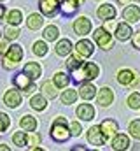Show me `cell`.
Masks as SVG:
<instances>
[{
    "label": "cell",
    "mask_w": 140,
    "mask_h": 151,
    "mask_svg": "<svg viewBox=\"0 0 140 151\" xmlns=\"http://www.w3.org/2000/svg\"><path fill=\"white\" fill-rule=\"evenodd\" d=\"M114 34H116V37L119 39V40H128V39L131 37V34H133V30H131V25L130 23H117L116 25V30H114Z\"/></svg>",
    "instance_id": "cell-21"
},
{
    "label": "cell",
    "mask_w": 140,
    "mask_h": 151,
    "mask_svg": "<svg viewBox=\"0 0 140 151\" xmlns=\"http://www.w3.org/2000/svg\"><path fill=\"white\" fill-rule=\"evenodd\" d=\"M42 25H44V18H42V14H39V12H32V14H28V18H26V27H28L30 30H40Z\"/></svg>",
    "instance_id": "cell-24"
},
{
    "label": "cell",
    "mask_w": 140,
    "mask_h": 151,
    "mask_svg": "<svg viewBox=\"0 0 140 151\" xmlns=\"http://www.w3.org/2000/svg\"><path fill=\"white\" fill-rule=\"evenodd\" d=\"M100 130H102V134H104V137L105 139H112L117 132H119V125H117V121L116 119H104L100 125Z\"/></svg>",
    "instance_id": "cell-12"
},
{
    "label": "cell",
    "mask_w": 140,
    "mask_h": 151,
    "mask_svg": "<svg viewBox=\"0 0 140 151\" xmlns=\"http://www.w3.org/2000/svg\"><path fill=\"white\" fill-rule=\"evenodd\" d=\"M51 137L56 142H67L70 139V130H69V121L65 116H58L53 125H51Z\"/></svg>",
    "instance_id": "cell-2"
},
{
    "label": "cell",
    "mask_w": 140,
    "mask_h": 151,
    "mask_svg": "<svg viewBox=\"0 0 140 151\" xmlns=\"http://www.w3.org/2000/svg\"><path fill=\"white\" fill-rule=\"evenodd\" d=\"M112 102H114V91H112V88H109V86L100 88L98 93H96V104L100 107H109Z\"/></svg>",
    "instance_id": "cell-10"
},
{
    "label": "cell",
    "mask_w": 140,
    "mask_h": 151,
    "mask_svg": "<svg viewBox=\"0 0 140 151\" xmlns=\"http://www.w3.org/2000/svg\"><path fill=\"white\" fill-rule=\"evenodd\" d=\"M135 2H140V0H135Z\"/></svg>",
    "instance_id": "cell-51"
},
{
    "label": "cell",
    "mask_w": 140,
    "mask_h": 151,
    "mask_svg": "<svg viewBox=\"0 0 140 151\" xmlns=\"http://www.w3.org/2000/svg\"><path fill=\"white\" fill-rule=\"evenodd\" d=\"M69 130H70V135H72V137H79L81 132H82V127H81L79 121H70L69 123Z\"/></svg>",
    "instance_id": "cell-38"
},
{
    "label": "cell",
    "mask_w": 140,
    "mask_h": 151,
    "mask_svg": "<svg viewBox=\"0 0 140 151\" xmlns=\"http://www.w3.org/2000/svg\"><path fill=\"white\" fill-rule=\"evenodd\" d=\"M5 12H7V11H5V7H4V5L0 4V21L4 19V16H5Z\"/></svg>",
    "instance_id": "cell-43"
},
{
    "label": "cell",
    "mask_w": 140,
    "mask_h": 151,
    "mask_svg": "<svg viewBox=\"0 0 140 151\" xmlns=\"http://www.w3.org/2000/svg\"><path fill=\"white\" fill-rule=\"evenodd\" d=\"M117 83L123 84V86H126V88H137L140 81L131 69H121L117 72Z\"/></svg>",
    "instance_id": "cell-6"
},
{
    "label": "cell",
    "mask_w": 140,
    "mask_h": 151,
    "mask_svg": "<svg viewBox=\"0 0 140 151\" xmlns=\"http://www.w3.org/2000/svg\"><path fill=\"white\" fill-rule=\"evenodd\" d=\"M130 2L131 0H117V4H121V5H130Z\"/></svg>",
    "instance_id": "cell-45"
},
{
    "label": "cell",
    "mask_w": 140,
    "mask_h": 151,
    "mask_svg": "<svg viewBox=\"0 0 140 151\" xmlns=\"http://www.w3.org/2000/svg\"><path fill=\"white\" fill-rule=\"evenodd\" d=\"M21 60H23V46L12 44V46L7 47V51H5V55H4L2 67H4L5 70H12Z\"/></svg>",
    "instance_id": "cell-3"
},
{
    "label": "cell",
    "mask_w": 140,
    "mask_h": 151,
    "mask_svg": "<svg viewBox=\"0 0 140 151\" xmlns=\"http://www.w3.org/2000/svg\"><path fill=\"white\" fill-rule=\"evenodd\" d=\"M75 53L79 55V56H82V58H89L93 53H95V46H93V42L91 40H88V39H81L77 44H75Z\"/></svg>",
    "instance_id": "cell-13"
},
{
    "label": "cell",
    "mask_w": 140,
    "mask_h": 151,
    "mask_svg": "<svg viewBox=\"0 0 140 151\" xmlns=\"http://www.w3.org/2000/svg\"><path fill=\"white\" fill-rule=\"evenodd\" d=\"M93 40H95V44L100 47V49H110V47H114V39H112V34H109V32H105L104 28L100 27V28H96L95 32H93Z\"/></svg>",
    "instance_id": "cell-4"
},
{
    "label": "cell",
    "mask_w": 140,
    "mask_h": 151,
    "mask_svg": "<svg viewBox=\"0 0 140 151\" xmlns=\"http://www.w3.org/2000/svg\"><path fill=\"white\" fill-rule=\"evenodd\" d=\"M123 18H124V23H130V25L140 21V7L139 5H126L123 11Z\"/></svg>",
    "instance_id": "cell-16"
},
{
    "label": "cell",
    "mask_w": 140,
    "mask_h": 151,
    "mask_svg": "<svg viewBox=\"0 0 140 151\" xmlns=\"http://www.w3.org/2000/svg\"><path fill=\"white\" fill-rule=\"evenodd\" d=\"M128 132H130V135H131L133 139L140 141V119H133V121H130V125H128Z\"/></svg>",
    "instance_id": "cell-33"
},
{
    "label": "cell",
    "mask_w": 140,
    "mask_h": 151,
    "mask_svg": "<svg viewBox=\"0 0 140 151\" xmlns=\"http://www.w3.org/2000/svg\"><path fill=\"white\" fill-rule=\"evenodd\" d=\"M34 55L35 56H46L47 55V51H49V47H47V42L46 40H35L34 42Z\"/></svg>",
    "instance_id": "cell-31"
},
{
    "label": "cell",
    "mask_w": 140,
    "mask_h": 151,
    "mask_svg": "<svg viewBox=\"0 0 140 151\" xmlns=\"http://www.w3.org/2000/svg\"><path fill=\"white\" fill-rule=\"evenodd\" d=\"M30 106H32L34 111H44L47 107V99L42 93H37V95H34L30 99Z\"/></svg>",
    "instance_id": "cell-26"
},
{
    "label": "cell",
    "mask_w": 140,
    "mask_h": 151,
    "mask_svg": "<svg viewBox=\"0 0 140 151\" xmlns=\"http://www.w3.org/2000/svg\"><path fill=\"white\" fill-rule=\"evenodd\" d=\"M2 34L5 35V39H7V40H16V39L19 37V34H21V32H19V28H18V27L7 25V28H5Z\"/></svg>",
    "instance_id": "cell-34"
},
{
    "label": "cell",
    "mask_w": 140,
    "mask_h": 151,
    "mask_svg": "<svg viewBox=\"0 0 140 151\" xmlns=\"http://www.w3.org/2000/svg\"><path fill=\"white\" fill-rule=\"evenodd\" d=\"M39 9L42 16L53 18L60 12V0H39Z\"/></svg>",
    "instance_id": "cell-7"
},
{
    "label": "cell",
    "mask_w": 140,
    "mask_h": 151,
    "mask_svg": "<svg viewBox=\"0 0 140 151\" xmlns=\"http://www.w3.org/2000/svg\"><path fill=\"white\" fill-rule=\"evenodd\" d=\"M0 151H11V148L7 144H0Z\"/></svg>",
    "instance_id": "cell-46"
},
{
    "label": "cell",
    "mask_w": 140,
    "mask_h": 151,
    "mask_svg": "<svg viewBox=\"0 0 140 151\" xmlns=\"http://www.w3.org/2000/svg\"><path fill=\"white\" fill-rule=\"evenodd\" d=\"M70 151H88V150H86L84 146H75V148H72Z\"/></svg>",
    "instance_id": "cell-44"
},
{
    "label": "cell",
    "mask_w": 140,
    "mask_h": 151,
    "mask_svg": "<svg viewBox=\"0 0 140 151\" xmlns=\"http://www.w3.org/2000/svg\"><path fill=\"white\" fill-rule=\"evenodd\" d=\"M77 90H63V93H61V104H65V106H72V104H75V100H77Z\"/></svg>",
    "instance_id": "cell-29"
},
{
    "label": "cell",
    "mask_w": 140,
    "mask_h": 151,
    "mask_svg": "<svg viewBox=\"0 0 140 151\" xmlns=\"http://www.w3.org/2000/svg\"><path fill=\"white\" fill-rule=\"evenodd\" d=\"M53 84L56 88H69L70 84V76L65 74V72H56L53 76Z\"/></svg>",
    "instance_id": "cell-28"
},
{
    "label": "cell",
    "mask_w": 140,
    "mask_h": 151,
    "mask_svg": "<svg viewBox=\"0 0 140 151\" xmlns=\"http://www.w3.org/2000/svg\"><path fill=\"white\" fill-rule=\"evenodd\" d=\"M14 86H16L18 90H21V91H25L26 95H32L35 90H37L35 83L25 74V72H19V74L14 76Z\"/></svg>",
    "instance_id": "cell-5"
},
{
    "label": "cell",
    "mask_w": 140,
    "mask_h": 151,
    "mask_svg": "<svg viewBox=\"0 0 140 151\" xmlns=\"http://www.w3.org/2000/svg\"><path fill=\"white\" fill-rule=\"evenodd\" d=\"M2 2H5V0H0V4H2Z\"/></svg>",
    "instance_id": "cell-48"
},
{
    "label": "cell",
    "mask_w": 140,
    "mask_h": 151,
    "mask_svg": "<svg viewBox=\"0 0 140 151\" xmlns=\"http://www.w3.org/2000/svg\"><path fill=\"white\" fill-rule=\"evenodd\" d=\"M0 37H2V32H0Z\"/></svg>",
    "instance_id": "cell-50"
},
{
    "label": "cell",
    "mask_w": 140,
    "mask_h": 151,
    "mask_svg": "<svg viewBox=\"0 0 140 151\" xmlns=\"http://www.w3.org/2000/svg\"><path fill=\"white\" fill-rule=\"evenodd\" d=\"M42 35H44V40H46V42H54L56 39L60 37V28H58L56 25H49V27L44 28Z\"/></svg>",
    "instance_id": "cell-27"
},
{
    "label": "cell",
    "mask_w": 140,
    "mask_h": 151,
    "mask_svg": "<svg viewBox=\"0 0 140 151\" xmlns=\"http://www.w3.org/2000/svg\"><path fill=\"white\" fill-rule=\"evenodd\" d=\"M30 151H46V150H44V148H39V146H37V148H32Z\"/></svg>",
    "instance_id": "cell-47"
},
{
    "label": "cell",
    "mask_w": 140,
    "mask_h": 151,
    "mask_svg": "<svg viewBox=\"0 0 140 151\" xmlns=\"http://www.w3.org/2000/svg\"><path fill=\"white\" fill-rule=\"evenodd\" d=\"M91 151H98V150H91Z\"/></svg>",
    "instance_id": "cell-49"
},
{
    "label": "cell",
    "mask_w": 140,
    "mask_h": 151,
    "mask_svg": "<svg viewBox=\"0 0 140 151\" xmlns=\"http://www.w3.org/2000/svg\"><path fill=\"white\" fill-rule=\"evenodd\" d=\"M77 95L82 99V100H91V99H95L96 97V88L91 84V83H81L79 84V91H77Z\"/></svg>",
    "instance_id": "cell-18"
},
{
    "label": "cell",
    "mask_w": 140,
    "mask_h": 151,
    "mask_svg": "<svg viewBox=\"0 0 140 151\" xmlns=\"http://www.w3.org/2000/svg\"><path fill=\"white\" fill-rule=\"evenodd\" d=\"M100 76V67L95 62H82L75 70H72V79L75 83H91Z\"/></svg>",
    "instance_id": "cell-1"
},
{
    "label": "cell",
    "mask_w": 140,
    "mask_h": 151,
    "mask_svg": "<svg viewBox=\"0 0 140 151\" xmlns=\"http://www.w3.org/2000/svg\"><path fill=\"white\" fill-rule=\"evenodd\" d=\"M86 137H88V142L93 144V146H104L105 141H107V139L104 137V134H102V130H100L98 125H93V127L88 130Z\"/></svg>",
    "instance_id": "cell-11"
},
{
    "label": "cell",
    "mask_w": 140,
    "mask_h": 151,
    "mask_svg": "<svg viewBox=\"0 0 140 151\" xmlns=\"http://www.w3.org/2000/svg\"><path fill=\"white\" fill-rule=\"evenodd\" d=\"M75 114L81 121H91L95 118V107L91 104H81L77 109H75Z\"/></svg>",
    "instance_id": "cell-17"
},
{
    "label": "cell",
    "mask_w": 140,
    "mask_h": 151,
    "mask_svg": "<svg viewBox=\"0 0 140 151\" xmlns=\"http://www.w3.org/2000/svg\"><path fill=\"white\" fill-rule=\"evenodd\" d=\"M84 0H60V12L65 16H72L79 11Z\"/></svg>",
    "instance_id": "cell-14"
},
{
    "label": "cell",
    "mask_w": 140,
    "mask_h": 151,
    "mask_svg": "<svg viewBox=\"0 0 140 151\" xmlns=\"http://www.w3.org/2000/svg\"><path fill=\"white\" fill-rule=\"evenodd\" d=\"M4 104L7 107H11V109H18L21 106V93L18 90H14V88L7 90L5 95H4Z\"/></svg>",
    "instance_id": "cell-15"
},
{
    "label": "cell",
    "mask_w": 140,
    "mask_h": 151,
    "mask_svg": "<svg viewBox=\"0 0 140 151\" xmlns=\"http://www.w3.org/2000/svg\"><path fill=\"white\" fill-rule=\"evenodd\" d=\"M96 14H98L100 19L109 21V19H114L117 12H116V7H114L112 4H102V5L96 9Z\"/></svg>",
    "instance_id": "cell-20"
},
{
    "label": "cell",
    "mask_w": 140,
    "mask_h": 151,
    "mask_svg": "<svg viewBox=\"0 0 140 151\" xmlns=\"http://www.w3.org/2000/svg\"><path fill=\"white\" fill-rule=\"evenodd\" d=\"M116 25H117V23H116L114 19H109V21H105V25L102 27V28H104L105 32H109V34H112V32L116 30Z\"/></svg>",
    "instance_id": "cell-40"
},
{
    "label": "cell",
    "mask_w": 140,
    "mask_h": 151,
    "mask_svg": "<svg viewBox=\"0 0 140 151\" xmlns=\"http://www.w3.org/2000/svg\"><path fill=\"white\" fill-rule=\"evenodd\" d=\"M54 51H56L58 56H69V55H72V51H74V44H72L70 39H60L56 42Z\"/></svg>",
    "instance_id": "cell-19"
},
{
    "label": "cell",
    "mask_w": 140,
    "mask_h": 151,
    "mask_svg": "<svg viewBox=\"0 0 140 151\" xmlns=\"http://www.w3.org/2000/svg\"><path fill=\"white\" fill-rule=\"evenodd\" d=\"M39 144H40V135L35 134V132H28V134H26V146L37 148Z\"/></svg>",
    "instance_id": "cell-37"
},
{
    "label": "cell",
    "mask_w": 140,
    "mask_h": 151,
    "mask_svg": "<svg viewBox=\"0 0 140 151\" xmlns=\"http://www.w3.org/2000/svg\"><path fill=\"white\" fill-rule=\"evenodd\" d=\"M130 39H131L133 47H135V49H140V30H139V32H133Z\"/></svg>",
    "instance_id": "cell-41"
},
{
    "label": "cell",
    "mask_w": 140,
    "mask_h": 151,
    "mask_svg": "<svg viewBox=\"0 0 140 151\" xmlns=\"http://www.w3.org/2000/svg\"><path fill=\"white\" fill-rule=\"evenodd\" d=\"M23 72L28 76L32 81H35V79H39V77L42 76V67H40V63H37V62H28V63H25Z\"/></svg>",
    "instance_id": "cell-22"
},
{
    "label": "cell",
    "mask_w": 140,
    "mask_h": 151,
    "mask_svg": "<svg viewBox=\"0 0 140 151\" xmlns=\"http://www.w3.org/2000/svg\"><path fill=\"white\" fill-rule=\"evenodd\" d=\"M110 146L116 151H128L131 148V141H130V137H128L126 134L117 132V134L110 139Z\"/></svg>",
    "instance_id": "cell-9"
},
{
    "label": "cell",
    "mask_w": 140,
    "mask_h": 151,
    "mask_svg": "<svg viewBox=\"0 0 140 151\" xmlns=\"http://www.w3.org/2000/svg\"><path fill=\"white\" fill-rule=\"evenodd\" d=\"M5 19L9 25L12 27H19V23L23 21V12L19 9H11L9 12H5Z\"/></svg>",
    "instance_id": "cell-25"
},
{
    "label": "cell",
    "mask_w": 140,
    "mask_h": 151,
    "mask_svg": "<svg viewBox=\"0 0 140 151\" xmlns=\"http://www.w3.org/2000/svg\"><path fill=\"white\" fill-rule=\"evenodd\" d=\"M93 25H91V19L88 16H79L75 21H74V32L79 35V37H86L89 32H91Z\"/></svg>",
    "instance_id": "cell-8"
},
{
    "label": "cell",
    "mask_w": 140,
    "mask_h": 151,
    "mask_svg": "<svg viewBox=\"0 0 140 151\" xmlns=\"http://www.w3.org/2000/svg\"><path fill=\"white\" fill-rule=\"evenodd\" d=\"M11 127V118L5 113H0V134H4Z\"/></svg>",
    "instance_id": "cell-39"
},
{
    "label": "cell",
    "mask_w": 140,
    "mask_h": 151,
    "mask_svg": "<svg viewBox=\"0 0 140 151\" xmlns=\"http://www.w3.org/2000/svg\"><path fill=\"white\" fill-rule=\"evenodd\" d=\"M19 127H21L23 132H35L37 130V119L32 114H25L19 119Z\"/></svg>",
    "instance_id": "cell-23"
},
{
    "label": "cell",
    "mask_w": 140,
    "mask_h": 151,
    "mask_svg": "<svg viewBox=\"0 0 140 151\" xmlns=\"http://www.w3.org/2000/svg\"><path fill=\"white\" fill-rule=\"evenodd\" d=\"M12 142H14V146H18V148H25V146H26V132H14Z\"/></svg>",
    "instance_id": "cell-36"
},
{
    "label": "cell",
    "mask_w": 140,
    "mask_h": 151,
    "mask_svg": "<svg viewBox=\"0 0 140 151\" xmlns=\"http://www.w3.org/2000/svg\"><path fill=\"white\" fill-rule=\"evenodd\" d=\"M126 104H128L130 109H140V91H133V93H130Z\"/></svg>",
    "instance_id": "cell-35"
},
{
    "label": "cell",
    "mask_w": 140,
    "mask_h": 151,
    "mask_svg": "<svg viewBox=\"0 0 140 151\" xmlns=\"http://www.w3.org/2000/svg\"><path fill=\"white\" fill-rule=\"evenodd\" d=\"M40 90H42V93H44V97H46V99H54V97L58 95L56 86H54L53 83H49V81H47V83H44Z\"/></svg>",
    "instance_id": "cell-32"
},
{
    "label": "cell",
    "mask_w": 140,
    "mask_h": 151,
    "mask_svg": "<svg viewBox=\"0 0 140 151\" xmlns=\"http://www.w3.org/2000/svg\"><path fill=\"white\" fill-rule=\"evenodd\" d=\"M7 47H9V46H7V42L0 39V55H2V56L5 55V51H7Z\"/></svg>",
    "instance_id": "cell-42"
},
{
    "label": "cell",
    "mask_w": 140,
    "mask_h": 151,
    "mask_svg": "<svg viewBox=\"0 0 140 151\" xmlns=\"http://www.w3.org/2000/svg\"><path fill=\"white\" fill-rule=\"evenodd\" d=\"M82 62H84V58H82V56H79V55L75 53V55H69V58H67L65 65H67V69L72 72V70H75V69H77Z\"/></svg>",
    "instance_id": "cell-30"
}]
</instances>
